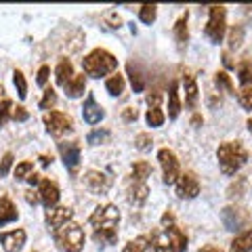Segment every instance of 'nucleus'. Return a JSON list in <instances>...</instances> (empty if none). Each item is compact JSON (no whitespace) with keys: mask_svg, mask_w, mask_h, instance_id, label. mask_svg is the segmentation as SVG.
Masks as SVG:
<instances>
[{"mask_svg":"<svg viewBox=\"0 0 252 252\" xmlns=\"http://www.w3.org/2000/svg\"><path fill=\"white\" fill-rule=\"evenodd\" d=\"M89 223L93 227V238L101 244H116L118 240V223H120V212L114 204L97 206L91 215Z\"/></svg>","mask_w":252,"mask_h":252,"instance_id":"1","label":"nucleus"},{"mask_svg":"<svg viewBox=\"0 0 252 252\" xmlns=\"http://www.w3.org/2000/svg\"><path fill=\"white\" fill-rule=\"evenodd\" d=\"M217 158H219V166L223 170V175L231 177L248 162V152L240 141H225V143L219 145Z\"/></svg>","mask_w":252,"mask_h":252,"instance_id":"2","label":"nucleus"},{"mask_svg":"<svg viewBox=\"0 0 252 252\" xmlns=\"http://www.w3.org/2000/svg\"><path fill=\"white\" fill-rule=\"evenodd\" d=\"M116 67H118V59L109 51H105V49H94V51H91L82 59L84 74L91 76V78L107 76V74L116 72Z\"/></svg>","mask_w":252,"mask_h":252,"instance_id":"3","label":"nucleus"},{"mask_svg":"<svg viewBox=\"0 0 252 252\" xmlns=\"http://www.w3.org/2000/svg\"><path fill=\"white\" fill-rule=\"evenodd\" d=\"M187 235L177 225L164 227V231L156 233L152 238V252H185Z\"/></svg>","mask_w":252,"mask_h":252,"instance_id":"4","label":"nucleus"},{"mask_svg":"<svg viewBox=\"0 0 252 252\" xmlns=\"http://www.w3.org/2000/svg\"><path fill=\"white\" fill-rule=\"evenodd\" d=\"M55 244L63 250V252H82L84 248V231L78 223L69 220L67 225L59 227V229L53 231Z\"/></svg>","mask_w":252,"mask_h":252,"instance_id":"5","label":"nucleus"},{"mask_svg":"<svg viewBox=\"0 0 252 252\" xmlns=\"http://www.w3.org/2000/svg\"><path fill=\"white\" fill-rule=\"evenodd\" d=\"M225 32H227V9L225 6H210L208 23H206L204 34H206V38L212 44H219V42H223Z\"/></svg>","mask_w":252,"mask_h":252,"instance_id":"6","label":"nucleus"},{"mask_svg":"<svg viewBox=\"0 0 252 252\" xmlns=\"http://www.w3.org/2000/svg\"><path fill=\"white\" fill-rule=\"evenodd\" d=\"M158 160H160V166H162V179L166 185H172L177 183L179 177H181V164L177 160V154L172 152L168 147H162L160 152H158Z\"/></svg>","mask_w":252,"mask_h":252,"instance_id":"7","label":"nucleus"},{"mask_svg":"<svg viewBox=\"0 0 252 252\" xmlns=\"http://www.w3.org/2000/svg\"><path fill=\"white\" fill-rule=\"evenodd\" d=\"M44 124H46L49 135H53V137H61V135H65V132L74 130V120L63 112H46Z\"/></svg>","mask_w":252,"mask_h":252,"instance_id":"8","label":"nucleus"},{"mask_svg":"<svg viewBox=\"0 0 252 252\" xmlns=\"http://www.w3.org/2000/svg\"><path fill=\"white\" fill-rule=\"evenodd\" d=\"M175 185H177V195L181 200H193V198H198V193H200V179L195 177V172H191V170L181 172V177Z\"/></svg>","mask_w":252,"mask_h":252,"instance_id":"9","label":"nucleus"},{"mask_svg":"<svg viewBox=\"0 0 252 252\" xmlns=\"http://www.w3.org/2000/svg\"><path fill=\"white\" fill-rule=\"evenodd\" d=\"M84 185L93 195H105L112 189V177L99 170H89L84 175Z\"/></svg>","mask_w":252,"mask_h":252,"instance_id":"10","label":"nucleus"},{"mask_svg":"<svg viewBox=\"0 0 252 252\" xmlns=\"http://www.w3.org/2000/svg\"><path fill=\"white\" fill-rule=\"evenodd\" d=\"M59 154L63 158V164H65V168L69 172H76V168L80 166V143L78 141H63L59 143Z\"/></svg>","mask_w":252,"mask_h":252,"instance_id":"11","label":"nucleus"},{"mask_svg":"<svg viewBox=\"0 0 252 252\" xmlns=\"http://www.w3.org/2000/svg\"><path fill=\"white\" fill-rule=\"evenodd\" d=\"M220 219H223V223H225V227L229 231H238V229H242V227L248 225V215L242 208H235V206L223 208Z\"/></svg>","mask_w":252,"mask_h":252,"instance_id":"12","label":"nucleus"},{"mask_svg":"<svg viewBox=\"0 0 252 252\" xmlns=\"http://www.w3.org/2000/svg\"><path fill=\"white\" fill-rule=\"evenodd\" d=\"M72 217H74V210H72V208H67V206H55V208H49V210H46V215H44L46 225H49L53 231H55V229H59V227H63V225H67L69 220H72Z\"/></svg>","mask_w":252,"mask_h":252,"instance_id":"13","label":"nucleus"},{"mask_svg":"<svg viewBox=\"0 0 252 252\" xmlns=\"http://www.w3.org/2000/svg\"><path fill=\"white\" fill-rule=\"evenodd\" d=\"M38 193H40V202H42V206L49 210V208H55L57 206V202H59V187L55 181L51 179H42V183L38 185Z\"/></svg>","mask_w":252,"mask_h":252,"instance_id":"14","label":"nucleus"},{"mask_svg":"<svg viewBox=\"0 0 252 252\" xmlns=\"http://www.w3.org/2000/svg\"><path fill=\"white\" fill-rule=\"evenodd\" d=\"M0 244H2L4 252H19L26 244V231L23 229H13V231H2L0 233Z\"/></svg>","mask_w":252,"mask_h":252,"instance_id":"15","label":"nucleus"},{"mask_svg":"<svg viewBox=\"0 0 252 252\" xmlns=\"http://www.w3.org/2000/svg\"><path fill=\"white\" fill-rule=\"evenodd\" d=\"M82 118H84V122H89V124H99V122L105 118L103 107H101L97 101H94L93 94H89V97H86V101H84Z\"/></svg>","mask_w":252,"mask_h":252,"instance_id":"16","label":"nucleus"},{"mask_svg":"<svg viewBox=\"0 0 252 252\" xmlns=\"http://www.w3.org/2000/svg\"><path fill=\"white\" fill-rule=\"evenodd\" d=\"M183 89H185V105L189 109H193L198 105L200 91H198V84H195V78L191 74H183Z\"/></svg>","mask_w":252,"mask_h":252,"instance_id":"17","label":"nucleus"},{"mask_svg":"<svg viewBox=\"0 0 252 252\" xmlns=\"http://www.w3.org/2000/svg\"><path fill=\"white\" fill-rule=\"evenodd\" d=\"M149 195V187L147 183H141V181H135L130 187H128V202L132 206H143L145 200Z\"/></svg>","mask_w":252,"mask_h":252,"instance_id":"18","label":"nucleus"},{"mask_svg":"<svg viewBox=\"0 0 252 252\" xmlns=\"http://www.w3.org/2000/svg\"><path fill=\"white\" fill-rule=\"evenodd\" d=\"M17 217H19V212H17V208H15V204L6 198V195L0 198V227L17 220Z\"/></svg>","mask_w":252,"mask_h":252,"instance_id":"19","label":"nucleus"},{"mask_svg":"<svg viewBox=\"0 0 252 252\" xmlns=\"http://www.w3.org/2000/svg\"><path fill=\"white\" fill-rule=\"evenodd\" d=\"M76 74H74V65L69 59H61L57 63V67H55V80H57V84L65 86L69 80H72Z\"/></svg>","mask_w":252,"mask_h":252,"instance_id":"20","label":"nucleus"},{"mask_svg":"<svg viewBox=\"0 0 252 252\" xmlns=\"http://www.w3.org/2000/svg\"><path fill=\"white\" fill-rule=\"evenodd\" d=\"M181 112V99H179V82L172 80L170 82V91H168V118L177 120Z\"/></svg>","mask_w":252,"mask_h":252,"instance_id":"21","label":"nucleus"},{"mask_svg":"<svg viewBox=\"0 0 252 252\" xmlns=\"http://www.w3.org/2000/svg\"><path fill=\"white\" fill-rule=\"evenodd\" d=\"M65 94L69 99H78V97H82L84 94V89H86V76L84 74H80V76H74L72 80H69L65 86Z\"/></svg>","mask_w":252,"mask_h":252,"instance_id":"22","label":"nucleus"},{"mask_svg":"<svg viewBox=\"0 0 252 252\" xmlns=\"http://www.w3.org/2000/svg\"><path fill=\"white\" fill-rule=\"evenodd\" d=\"M229 252H252V229L240 233L238 238L231 242Z\"/></svg>","mask_w":252,"mask_h":252,"instance_id":"23","label":"nucleus"},{"mask_svg":"<svg viewBox=\"0 0 252 252\" xmlns=\"http://www.w3.org/2000/svg\"><path fill=\"white\" fill-rule=\"evenodd\" d=\"M175 38H177V42H179L181 49H183V46L187 44V40H189V32H187V13L183 15V17H179L177 23H175Z\"/></svg>","mask_w":252,"mask_h":252,"instance_id":"24","label":"nucleus"},{"mask_svg":"<svg viewBox=\"0 0 252 252\" xmlns=\"http://www.w3.org/2000/svg\"><path fill=\"white\" fill-rule=\"evenodd\" d=\"M238 76H240L242 86L252 84V59H242L238 63Z\"/></svg>","mask_w":252,"mask_h":252,"instance_id":"25","label":"nucleus"},{"mask_svg":"<svg viewBox=\"0 0 252 252\" xmlns=\"http://www.w3.org/2000/svg\"><path fill=\"white\" fill-rule=\"evenodd\" d=\"M124 76H120V74H114L112 78H107V82H105V89H107V93L112 94V97H118V94H122V91H124Z\"/></svg>","mask_w":252,"mask_h":252,"instance_id":"26","label":"nucleus"},{"mask_svg":"<svg viewBox=\"0 0 252 252\" xmlns=\"http://www.w3.org/2000/svg\"><path fill=\"white\" fill-rule=\"evenodd\" d=\"M215 84L219 86V91H227L229 94H235L233 80H231V76L227 74V72H217L215 74Z\"/></svg>","mask_w":252,"mask_h":252,"instance_id":"27","label":"nucleus"},{"mask_svg":"<svg viewBox=\"0 0 252 252\" xmlns=\"http://www.w3.org/2000/svg\"><path fill=\"white\" fill-rule=\"evenodd\" d=\"M152 175V166L145 162V160H139L132 164V179L135 181H141V183H145V179Z\"/></svg>","mask_w":252,"mask_h":252,"instance_id":"28","label":"nucleus"},{"mask_svg":"<svg viewBox=\"0 0 252 252\" xmlns=\"http://www.w3.org/2000/svg\"><path fill=\"white\" fill-rule=\"evenodd\" d=\"M145 120L147 124L152 126V128H158V126H162L164 120H166V116H164V112L160 107H149L147 109V114H145Z\"/></svg>","mask_w":252,"mask_h":252,"instance_id":"29","label":"nucleus"},{"mask_svg":"<svg viewBox=\"0 0 252 252\" xmlns=\"http://www.w3.org/2000/svg\"><path fill=\"white\" fill-rule=\"evenodd\" d=\"M128 74H130V82H132V89H135V93H141L145 89V76L139 72V69L132 65V63H128Z\"/></svg>","mask_w":252,"mask_h":252,"instance_id":"30","label":"nucleus"},{"mask_svg":"<svg viewBox=\"0 0 252 252\" xmlns=\"http://www.w3.org/2000/svg\"><path fill=\"white\" fill-rule=\"evenodd\" d=\"M156 17H158V6L156 4H143L139 9V19L143 23H147V26H152V23L156 21Z\"/></svg>","mask_w":252,"mask_h":252,"instance_id":"31","label":"nucleus"},{"mask_svg":"<svg viewBox=\"0 0 252 252\" xmlns=\"http://www.w3.org/2000/svg\"><path fill=\"white\" fill-rule=\"evenodd\" d=\"M147 248H149V240L145 238V235H139V238L130 240L128 244H126L122 252H145Z\"/></svg>","mask_w":252,"mask_h":252,"instance_id":"32","label":"nucleus"},{"mask_svg":"<svg viewBox=\"0 0 252 252\" xmlns=\"http://www.w3.org/2000/svg\"><path fill=\"white\" fill-rule=\"evenodd\" d=\"M13 107H15V103L11 99H6V101L0 103V128H2V126L13 118Z\"/></svg>","mask_w":252,"mask_h":252,"instance_id":"33","label":"nucleus"},{"mask_svg":"<svg viewBox=\"0 0 252 252\" xmlns=\"http://www.w3.org/2000/svg\"><path fill=\"white\" fill-rule=\"evenodd\" d=\"M13 80H15V86H17L19 99H26V97H28V82H26V76H23L19 69H15V72H13Z\"/></svg>","mask_w":252,"mask_h":252,"instance_id":"34","label":"nucleus"},{"mask_svg":"<svg viewBox=\"0 0 252 252\" xmlns=\"http://www.w3.org/2000/svg\"><path fill=\"white\" fill-rule=\"evenodd\" d=\"M238 101H240V105L244 109L252 112V84L250 86H244V89L238 93Z\"/></svg>","mask_w":252,"mask_h":252,"instance_id":"35","label":"nucleus"},{"mask_svg":"<svg viewBox=\"0 0 252 252\" xmlns=\"http://www.w3.org/2000/svg\"><path fill=\"white\" fill-rule=\"evenodd\" d=\"M55 103H57V93H55L53 86H49V89H44V97L40 101V109H53Z\"/></svg>","mask_w":252,"mask_h":252,"instance_id":"36","label":"nucleus"},{"mask_svg":"<svg viewBox=\"0 0 252 252\" xmlns=\"http://www.w3.org/2000/svg\"><path fill=\"white\" fill-rule=\"evenodd\" d=\"M242 42H244V28L242 26H233L231 34H229V46L231 49H240Z\"/></svg>","mask_w":252,"mask_h":252,"instance_id":"37","label":"nucleus"},{"mask_svg":"<svg viewBox=\"0 0 252 252\" xmlns=\"http://www.w3.org/2000/svg\"><path fill=\"white\" fill-rule=\"evenodd\" d=\"M34 172V162H21L15 168V179H28Z\"/></svg>","mask_w":252,"mask_h":252,"instance_id":"38","label":"nucleus"},{"mask_svg":"<svg viewBox=\"0 0 252 252\" xmlns=\"http://www.w3.org/2000/svg\"><path fill=\"white\" fill-rule=\"evenodd\" d=\"M109 139V132L107 130H93L89 137H86V141H89L91 145H99V143H105V141Z\"/></svg>","mask_w":252,"mask_h":252,"instance_id":"39","label":"nucleus"},{"mask_svg":"<svg viewBox=\"0 0 252 252\" xmlns=\"http://www.w3.org/2000/svg\"><path fill=\"white\" fill-rule=\"evenodd\" d=\"M152 135H147V132H141V135H137V139H135V145H137V149H141V152H145V149H149L152 147Z\"/></svg>","mask_w":252,"mask_h":252,"instance_id":"40","label":"nucleus"},{"mask_svg":"<svg viewBox=\"0 0 252 252\" xmlns=\"http://www.w3.org/2000/svg\"><path fill=\"white\" fill-rule=\"evenodd\" d=\"M11 166H13V154L6 152V154L2 156V160H0V177H6V175H9Z\"/></svg>","mask_w":252,"mask_h":252,"instance_id":"41","label":"nucleus"},{"mask_svg":"<svg viewBox=\"0 0 252 252\" xmlns=\"http://www.w3.org/2000/svg\"><path fill=\"white\" fill-rule=\"evenodd\" d=\"M28 118H30V114L26 112V107H23V105H15V107H13V120L26 122Z\"/></svg>","mask_w":252,"mask_h":252,"instance_id":"42","label":"nucleus"},{"mask_svg":"<svg viewBox=\"0 0 252 252\" xmlns=\"http://www.w3.org/2000/svg\"><path fill=\"white\" fill-rule=\"evenodd\" d=\"M160 101H162L160 91H154V93H149V94H147V103H149V107H160Z\"/></svg>","mask_w":252,"mask_h":252,"instance_id":"43","label":"nucleus"},{"mask_svg":"<svg viewBox=\"0 0 252 252\" xmlns=\"http://www.w3.org/2000/svg\"><path fill=\"white\" fill-rule=\"evenodd\" d=\"M105 23H109V28L116 30V28H120L122 19L118 17V13H109V15H105Z\"/></svg>","mask_w":252,"mask_h":252,"instance_id":"44","label":"nucleus"},{"mask_svg":"<svg viewBox=\"0 0 252 252\" xmlns=\"http://www.w3.org/2000/svg\"><path fill=\"white\" fill-rule=\"evenodd\" d=\"M49 74H51L49 65H42L40 69H38V84L44 86V84H46V80H49Z\"/></svg>","mask_w":252,"mask_h":252,"instance_id":"45","label":"nucleus"},{"mask_svg":"<svg viewBox=\"0 0 252 252\" xmlns=\"http://www.w3.org/2000/svg\"><path fill=\"white\" fill-rule=\"evenodd\" d=\"M122 118H124V122H132V120H137L139 118V112L135 107H126L122 112Z\"/></svg>","mask_w":252,"mask_h":252,"instance_id":"46","label":"nucleus"},{"mask_svg":"<svg viewBox=\"0 0 252 252\" xmlns=\"http://www.w3.org/2000/svg\"><path fill=\"white\" fill-rule=\"evenodd\" d=\"M26 200H28V204H34V206H36V204L40 202V193H38V191H32V189H28V191H26Z\"/></svg>","mask_w":252,"mask_h":252,"instance_id":"47","label":"nucleus"},{"mask_svg":"<svg viewBox=\"0 0 252 252\" xmlns=\"http://www.w3.org/2000/svg\"><path fill=\"white\" fill-rule=\"evenodd\" d=\"M42 179H44L42 175H38V172H32V175L28 177V183H30V185H40Z\"/></svg>","mask_w":252,"mask_h":252,"instance_id":"48","label":"nucleus"},{"mask_svg":"<svg viewBox=\"0 0 252 252\" xmlns=\"http://www.w3.org/2000/svg\"><path fill=\"white\" fill-rule=\"evenodd\" d=\"M200 252H225L223 248H219V246H212V244H206V246H202Z\"/></svg>","mask_w":252,"mask_h":252,"instance_id":"49","label":"nucleus"},{"mask_svg":"<svg viewBox=\"0 0 252 252\" xmlns=\"http://www.w3.org/2000/svg\"><path fill=\"white\" fill-rule=\"evenodd\" d=\"M223 63H225V67H235V63L231 61L229 53H223Z\"/></svg>","mask_w":252,"mask_h":252,"instance_id":"50","label":"nucleus"},{"mask_svg":"<svg viewBox=\"0 0 252 252\" xmlns=\"http://www.w3.org/2000/svg\"><path fill=\"white\" fill-rule=\"evenodd\" d=\"M40 162L44 164V166H49V164L53 162V158H49V156H40Z\"/></svg>","mask_w":252,"mask_h":252,"instance_id":"51","label":"nucleus"},{"mask_svg":"<svg viewBox=\"0 0 252 252\" xmlns=\"http://www.w3.org/2000/svg\"><path fill=\"white\" fill-rule=\"evenodd\" d=\"M0 101H6V97H4V89H2V84H0Z\"/></svg>","mask_w":252,"mask_h":252,"instance_id":"52","label":"nucleus"},{"mask_svg":"<svg viewBox=\"0 0 252 252\" xmlns=\"http://www.w3.org/2000/svg\"><path fill=\"white\" fill-rule=\"evenodd\" d=\"M202 122V118L200 116H193V120H191V124H200Z\"/></svg>","mask_w":252,"mask_h":252,"instance_id":"53","label":"nucleus"},{"mask_svg":"<svg viewBox=\"0 0 252 252\" xmlns=\"http://www.w3.org/2000/svg\"><path fill=\"white\" fill-rule=\"evenodd\" d=\"M246 124H248V130L252 132V118H248V122H246Z\"/></svg>","mask_w":252,"mask_h":252,"instance_id":"54","label":"nucleus"}]
</instances>
